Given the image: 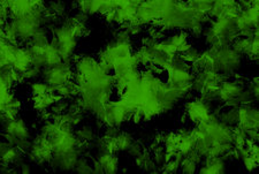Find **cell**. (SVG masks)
Listing matches in <instances>:
<instances>
[{
  "mask_svg": "<svg viewBox=\"0 0 259 174\" xmlns=\"http://www.w3.org/2000/svg\"><path fill=\"white\" fill-rule=\"evenodd\" d=\"M258 160H259V158H257V157H253L249 153V155L245 156L241 161L243 163V166H244L246 172H253L254 169L258 167Z\"/></svg>",
  "mask_w": 259,
  "mask_h": 174,
  "instance_id": "cell-23",
  "label": "cell"
},
{
  "mask_svg": "<svg viewBox=\"0 0 259 174\" xmlns=\"http://www.w3.org/2000/svg\"><path fill=\"white\" fill-rule=\"evenodd\" d=\"M199 56H200V52L198 51L197 49L194 48L193 45H191V47H190L189 49H188L186 52L181 53V57L183 58V60L187 61L188 64H193V63H195V61L197 60L198 58H199Z\"/></svg>",
  "mask_w": 259,
  "mask_h": 174,
  "instance_id": "cell-22",
  "label": "cell"
},
{
  "mask_svg": "<svg viewBox=\"0 0 259 174\" xmlns=\"http://www.w3.org/2000/svg\"><path fill=\"white\" fill-rule=\"evenodd\" d=\"M10 8L5 0H0V26H5L10 20Z\"/></svg>",
  "mask_w": 259,
  "mask_h": 174,
  "instance_id": "cell-24",
  "label": "cell"
},
{
  "mask_svg": "<svg viewBox=\"0 0 259 174\" xmlns=\"http://www.w3.org/2000/svg\"><path fill=\"white\" fill-rule=\"evenodd\" d=\"M0 128H2V134L11 135L15 139H32L29 126L22 118L16 117L7 120Z\"/></svg>",
  "mask_w": 259,
  "mask_h": 174,
  "instance_id": "cell-6",
  "label": "cell"
},
{
  "mask_svg": "<svg viewBox=\"0 0 259 174\" xmlns=\"http://www.w3.org/2000/svg\"><path fill=\"white\" fill-rule=\"evenodd\" d=\"M197 167L198 165L194 163L193 160L189 159L186 156V158L181 161V164H180V172L185 174H194L197 172Z\"/></svg>",
  "mask_w": 259,
  "mask_h": 174,
  "instance_id": "cell-20",
  "label": "cell"
},
{
  "mask_svg": "<svg viewBox=\"0 0 259 174\" xmlns=\"http://www.w3.org/2000/svg\"><path fill=\"white\" fill-rule=\"evenodd\" d=\"M202 166L197 169L203 174H219L227 171V160L225 157H206L202 160Z\"/></svg>",
  "mask_w": 259,
  "mask_h": 174,
  "instance_id": "cell-7",
  "label": "cell"
},
{
  "mask_svg": "<svg viewBox=\"0 0 259 174\" xmlns=\"http://www.w3.org/2000/svg\"><path fill=\"white\" fill-rule=\"evenodd\" d=\"M50 29L48 27H40L33 32L32 36L28 39V47L43 48L50 43Z\"/></svg>",
  "mask_w": 259,
  "mask_h": 174,
  "instance_id": "cell-11",
  "label": "cell"
},
{
  "mask_svg": "<svg viewBox=\"0 0 259 174\" xmlns=\"http://www.w3.org/2000/svg\"><path fill=\"white\" fill-rule=\"evenodd\" d=\"M68 103L69 101H67V99H64V98H59L58 101H56L52 104V106L50 107V112H51L52 114H62L65 113V112L67 111V109H68Z\"/></svg>",
  "mask_w": 259,
  "mask_h": 174,
  "instance_id": "cell-19",
  "label": "cell"
},
{
  "mask_svg": "<svg viewBox=\"0 0 259 174\" xmlns=\"http://www.w3.org/2000/svg\"><path fill=\"white\" fill-rule=\"evenodd\" d=\"M75 135L81 143H94L95 140L98 138L97 128L89 123H82L74 129Z\"/></svg>",
  "mask_w": 259,
  "mask_h": 174,
  "instance_id": "cell-9",
  "label": "cell"
},
{
  "mask_svg": "<svg viewBox=\"0 0 259 174\" xmlns=\"http://www.w3.org/2000/svg\"><path fill=\"white\" fill-rule=\"evenodd\" d=\"M45 7L53 15H56L60 21H62V20L69 15V6L65 0H51V2L45 5Z\"/></svg>",
  "mask_w": 259,
  "mask_h": 174,
  "instance_id": "cell-12",
  "label": "cell"
},
{
  "mask_svg": "<svg viewBox=\"0 0 259 174\" xmlns=\"http://www.w3.org/2000/svg\"><path fill=\"white\" fill-rule=\"evenodd\" d=\"M41 70L38 67H35V66H30L26 72H23L21 74V76H22V80L24 81H29V82H32V81H37L38 78L41 77Z\"/></svg>",
  "mask_w": 259,
  "mask_h": 174,
  "instance_id": "cell-18",
  "label": "cell"
},
{
  "mask_svg": "<svg viewBox=\"0 0 259 174\" xmlns=\"http://www.w3.org/2000/svg\"><path fill=\"white\" fill-rule=\"evenodd\" d=\"M187 157H188V158H189V159L193 160L194 163H196L197 165H199L200 163H202V160H203V157L200 156L199 153L195 150V149H194V150H191L189 153H188Z\"/></svg>",
  "mask_w": 259,
  "mask_h": 174,
  "instance_id": "cell-27",
  "label": "cell"
},
{
  "mask_svg": "<svg viewBox=\"0 0 259 174\" xmlns=\"http://www.w3.org/2000/svg\"><path fill=\"white\" fill-rule=\"evenodd\" d=\"M144 150V147L143 144H142L140 141H134V142L129 146V148L127 149V153L129 157H132V158L134 159L135 157H137L140 155V153H142V151Z\"/></svg>",
  "mask_w": 259,
  "mask_h": 174,
  "instance_id": "cell-25",
  "label": "cell"
},
{
  "mask_svg": "<svg viewBox=\"0 0 259 174\" xmlns=\"http://www.w3.org/2000/svg\"><path fill=\"white\" fill-rule=\"evenodd\" d=\"M180 172V163L174 158H170L166 161V163L160 167V173H178Z\"/></svg>",
  "mask_w": 259,
  "mask_h": 174,
  "instance_id": "cell-21",
  "label": "cell"
},
{
  "mask_svg": "<svg viewBox=\"0 0 259 174\" xmlns=\"http://www.w3.org/2000/svg\"><path fill=\"white\" fill-rule=\"evenodd\" d=\"M59 98L60 97L58 96L56 93H48V94L41 95V96L32 97V107L33 110L38 112V113L44 111H49L53 103L58 101Z\"/></svg>",
  "mask_w": 259,
  "mask_h": 174,
  "instance_id": "cell-10",
  "label": "cell"
},
{
  "mask_svg": "<svg viewBox=\"0 0 259 174\" xmlns=\"http://www.w3.org/2000/svg\"><path fill=\"white\" fill-rule=\"evenodd\" d=\"M135 141L133 134L128 133L126 130H120L119 134L116 135L115 138V144L116 149H118V152H126L129 146Z\"/></svg>",
  "mask_w": 259,
  "mask_h": 174,
  "instance_id": "cell-15",
  "label": "cell"
},
{
  "mask_svg": "<svg viewBox=\"0 0 259 174\" xmlns=\"http://www.w3.org/2000/svg\"><path fill=\"white\" fill-rule=\"evenodd\" d=\"M26 155L28 161H30L33 165H37V166L50 165L53 157V151L49 139L38 133L35 138L31 139L30 150Z\"/></svg>",
  "mask_w": 259,
  "mask_h": 174,
  "instance_id": "cell-1",
  "label": "cell"
},
{
  "mask_svg": "<svg viewBox=\"0 0 259 174\" xmlns=\"http://www.w3.org/2000/svg\"><path fill=\"white\" fill-rule=\"evenodd\" d=\"M30 89L31 96L36 97V96H41V95L48 94V93H56L52 86H50L48 83H45L44 81H32L30 82Z\"/></svg>",
  "mask_w": 259,
  "mask_h": 174,
  "instance_id": "cell-16",
  "label": "cell"
},
{
  "mask_svg": "<svg viewBox=\"0 0 259 174\" xmlns=\"http://www.w3.org/2000/svg\"><path fill=\"white\" fill-rule=\"evenodd\" d=\"M78 147V146H77ZM80 151L77 148L62 153H54L52 157L50 166L54 171H62V172H73L76 165L78 158H80Z\"/></svg>",
  "mask_w": 259,
  "mask_h": 174,
  "instance_id": "cell-4",
  "label": "cell"
},
{
  "mask_svg": "<svg viewBox=\"0 0 259 174\" xmlns=\"http://www.w3.org/2000/svg\"><path fill=\"white\" fill-rule=\"evenodd\" d=\"M212 103H208L200 99L199 97L191 98L185 104V113L190 122L198 125L204 121L212 113Z\"/></svg>",
  "mask_w": 259,
  "mask_h": 174,
  "instance_id": "cell-3",
  "label": "cell"
},
{
  "mask_svg": "<svg viewBox=\"0 0 259 174\" xmlns=\"http://www.w3.org/2000/svg\"><path fill=\"white\" fill-rule=\"evenodd\" d=\"M11 147H12L11 144L2 136V138H0V157H2Z\"/></svg>",
  "mask_w": 259,
  "mask_h": 174,
  "instance_id": "cell-28",
  "label": "cell"
},
{
  "mask_svg": "<svg viewBox=\"0 0 259 174\" xmlns=\"http://www.w3.org/2000/svg\"><path fill=\"white\" fill-rule=\"evenodd\" d=\"M75 173L80 174H90L93 173V167H91V161L88 159V157H80L75 165L74 171Z\"/></svg>",
  "mask_w": 259,
  "mask_h": 174,
  "instance_id": "cell-17",
  "label": "cell"
},
{
  "mask_svg": "<svg viewBox=\"0 0 259 174\" xmlns=\"http://www.w3.org/2000/svg\"><path fill=\"white\" fill-rule=\"evenodd\" d=\"M56 94L61 98L70 101V99L77 97L80 95V88H78V85L73 80H70L66 82L65 84L57 86Z\"/></svg>",
  "mask_w": 259,
  "mask_h": 174,
  "instance_id": "cell-13",
  "label": "cell"
},
{
  "mask_svg": "<svg viewBox=\"0 0 259 174\" xmlns=\"http://www.w3.org/2000/svg\"><path fill=\"white\" fill-rule=\"evenodd\" d=\"M95 158L97 159L104 169V173H116L119 171V158L116 153L99 152L95 153Z\"/></svg>",
  "mask_w": 259,
  "mask_h": 174,
  "instance_id": "cell-8",
  "label": "cell"
},
{
  "mask_svg": "<svg viewBox=\"0 0 259 174\" xmlns=\"http://www.w3.org/2000/svg\"><path fill=\"white\" fill-rule=\"evenodd\" d=\"M16 172L18 173H31L32 172V164L30 163V161L26 160L24 163H22L20 165V166L16 168Z\"/></svg>",
  "mask_w": 259,
  "mask_h": 174,
  "instance_id": "cell-26",
  "label": "cell"
},
{
  "mask_svg": "<svg viewBox=\"0 0 259 174\" xmlns=\"http://www.w3.org/2000/svg\"><path fill=\"white\" fill-rule=\"evenodd\" d=\"M74 67L70 63L60 61L59 64L45 67L41 70V78L45 83L52 86L56 91V88L59 85L65 84L66 82L73 80Z\"/></svg>",
  "mask_w": 259,
  "mask_h": 174,
  "instance_id": "cell-2",
  "label": "cell"
},
{
  "mask_svg": "<svg viewBox=\"0 0 259 174\" xmlns=\"http://www.w3.org/2000/svg\"><path fill=\"white\" fill-rule=\"evenodd\" d=\"M219 120L228 127H235L239 123V111L237 107H226L225 110H220L218 114Z\"/></svg>",
  "mask_w": 259,
  "mask_h": 174,
  "instance_id": "cell-14",
  "label": "cell"
},
{
  "mask_svg": "<svg viewBox=\"0 0 259 174\" xmlns=\"http://www.w3.org/2000/svg\"><path fill=\"white\" fill-rule=\"evenodd\" d=\"M239 111V123L242 129L245 132L249 129H258L259 128V112L254 104L241 105L237 107Z\"/></svg>",
  "mask_w": 259,
  "mask_h": 174,
  "instance_id": "cell-5",
  "label": "cell"
}]
</instances>
